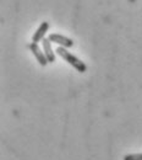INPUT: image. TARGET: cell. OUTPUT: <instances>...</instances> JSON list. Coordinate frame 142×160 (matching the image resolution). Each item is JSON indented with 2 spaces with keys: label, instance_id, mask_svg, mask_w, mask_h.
Listing matches in <instances>:
<instances>
[{
  "label": "cell",
  "instance_id": "cell-1",
  "mask_svg": "<svg viewBox=\"0 0 142 160\" xmlns=\"http://www.w3.org/2000/svg\"><path fill=\"white\" fill-rule=\"evenodd\" d=\"M59 56H60L61 58L64 60H66L70 65H72L77 72H80V73H85L86 72V69H87V67H86V64L81 62V60L79 59V58H76L75 56H72L70 52H67L64 47H58L57 48V51H55Z\"/></svg>",
  "mask_w": 142,
  "mask_h": 160
},
{
  "label": "cell",
  "instance_id": "cell-2",
  "mask_svg": "<svg viewBox=\"0 0 142 160\" xmlns=\"http://www.w3.org/2000/svg\"><path fill=\"white\" fill-rule=\"evenodd\" d=\"M48 38L50 42L58 43V44H60V47H64V48H70V47L74 46L72 40H70V38H67L62 35H59V33H50Z\"/></svg>",
  "mask_w": 142,
  "mask_h": 160
},
{
  "label": "cell",
  "instance_id": "cell-3",
  "mask_svg": "<svg viewBox=\"0 0 142 160\" xmlns=\"http://www.w3.org/2000/svg\"><path fill=\"white\" fill-rule=\"evenodd\" d=\"M30 49H31V52L33 53V56L36 57L37 62L41 64L42 67H44V65H47V64H48V59H47V57H45L44 52H42V49L39 48V46H38L37 43L32 42V43L30 44Z\"/></svg>",
  "mask_w": 142,
  "mask_h": 160
},
{
  "label": "cell",
  "instance_id": "cell-4",
  "mask_svg": "<svg viewBox=\"0 0 142 160\" xmlns=\"http://www.w3.org/2000/svg\"><path fill=\"white\" fill-rule=\"evenodd\" d=\"M48 27H49V23L48 22H42L41 26L37 28V31L34 32V35H33V37H32V42H34V43H38L39 41H43L45 37H44V35L47 33V31H48Z\"/></svg>",
  "mask_w": 142,
  "mask_h": 160
},
{
  "label": "cell",
  "instance_id": "cell-5",
  "mask_svg": "<svg viewBox=\"0 0 142 160\" xmlns=\"http://www.w3.org/2000/svg\"><path fill=\"white\" fill-rule=\"evenodd\" d=\"M52 42L49 41V38H44L43 40V52L48 59V63H53L55 62V56H54V52L52 49Z\"/></svg>",
  "mask_w": 142,
  "mask_h": 160
},
{
  "label": "cell",
  "instance_id": "cell-6",
  "mask_svg": "<svg viewBox=\"0 0 142 160\" xmlns=\"http://www.w3.org/2000/svg\"><path fill=\"white\" fill-rule=\"evenodd\" d=\"M124 160H142V154H127L124 157Z\"/></svg>",
  "mask_w": 142,
  "mask_h": 160
}]
</instances>
